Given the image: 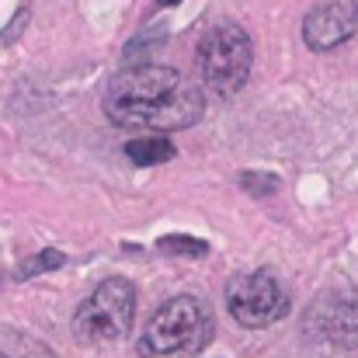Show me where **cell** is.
I'll return each instance as SVG.
<instances>
[{"label":"cell","mask_w":358,"mask_h":358,"mask_svg":"<svg viewBox=\"0 0 358 358\" xmlns=\"http://www.w3.org/2000/svg\"><path fill=\"white\" fill-rule=\"evenodd\" d=\"M105 115L132 132H178L206 115L199 84L171 66L139 63L119 70L105 87Z\"/></svg>","instance_id":"cell-1"},{"label":"cell","mask_w":358,"mask_h":358,"mask_svg":"<svg viewBox=\"0 0 358 358\" xmlns=\"http://www.w3.org/2000/svg\"><path fill=\"white\" fill-rule=\"evenodd\" d=\"M160 250H174V254H192V257H199V254H206L209 247H206V240H195V237H164L160 240Z\"/></svg>","instance_id":"cell-9"},{"label":"cell","mask_w":358,"mask_h":358,"mask_svg":"<svg viewBox=\"0 0 358 358\" xmlns=\"http://www.w3.org/2000/svg\"><path fill=\"white\" fill-rule=\"evenodd\" d=\"M250 63H254L250 35L240 24H230V21L209 28L202 35V42H199V52H195V66H199L202 84L213 94H220V98L237 94L240 87L247 84Z\"/></svg>","instance_id":"cell-3"},{"label":"cell","mask_w":358,"mask_h":358,"mask_svg":"<svg viewBox=\"0 0 358 358\" xmlns=\"http://www.w3.org/2000/svg\"><path fill=\"white\" fill-rule=\"evenodd\" d=\"M56 264H63V254H59V250H42L35 261L21 264V278H28V275H38L42 268H56Z\"/></svg>","instance_id":"cell-10"},{"label":"cell","mask_w":358,"mask_h":358,"mask_svg":"<svg viewBox=\"0 0 358 358\" xmlns=\"http://www.w3.org/2000/svg\"><path fill=\"white\" fill-rule=\"evenodd\" d=\"M174 143L164 136V132H150V136H139V139H129L125 143V157L136 160V164H167L174 160Z\"/></svg>","instance_id":"cell-8"},{"label":"cell","mask_w":358,"mask_h":358,"mask_svg":"<svg viewBox=\"0 0 358 358\" xmlns=\"http://www.w3.org/2000/svg\"><path fill=\"white\" fill-rule=\"evenodd\" d=\"M227 306L240 327L257 331L289 313V296L268 271H243L227 285Z\"/></svg>","instance_id":"cell-5"},{"label":"cell","mask_w":358,"mask_h":358,"mask_svg":"<svg viewBox=\"0 0 358 358\" xmlns=\"http://www.w3.org/2000/svg\"><path fill=\"white\" fill-rule=\"evenodd\" d=\"M213 310L199 296H174L146 320L139 334L143 358H199L213 341Z\"/></svg>","instance_id":"cell-2"},{"label":"cell","mask_w":358,"mask_h":358,"mask_svg":"<svg viewBox=\"0 0 358 358\" xmlns=\"http://www.w3.org/2000/svg\"><path fill=\"white\" fill-rule=\"evenodd\" d=\"M136 317V289L129 278H105L77 310L73 334L80 345H112L122 341Z\"/></svg>","instance_id":"cell-4"},{"label":"cell","mask_w":358,"mask_h":358,"mask_svg":"<svg viewBox=\"0 0 358 358\" xmlns=\"http://www.w3.org/2000/svg\"><path fill=\"white\" fill-rule=\"evenodd\" d=\"M0 358H3V355H0Z\"/></svg>","instance_id":"cell-12"},{"label":"cell","mask_w":358,"mask_h":358,"mask_svg":"<svg viewBox=\"0 0 358 358\" xmlns=\"http://www.w3.org/2000/svg\"><path fill=\"white\" fill-rule=\"evenodd\" d=\"M171 3H181V0H157V7H171Z\"/></svg>","instance_id":"cell-11"},{"label":"cell","mask_w":358,"mask_h":358,"mask_svg":"<svg viewBox=\"0 0 358 358\" xmlns=\"http://www.w3.org/2000/svg\"><path fill=\"white\" fill-rule=\"evenodd\" d=\"M306 331L331 345H345V348L358 345V296L352 292L320 296L306 310Z\"/></svg>","instance_id":"cell-6"},{"label":"cell","mask_w":358,"mask_h":358,"mask_svg":"<svg viewBox=\"0 0 358 358\" xmlns=\"http://www.w3.org/2000/svg\"><path fill=\"white\" fill-rule=\"evenodd\" d=\"M358 28V3L355 0H327L313 7L303 21V42L313 52H331L341 42H348Z\"/></svg>","instance_id":"cell-7"}]
</instances>
